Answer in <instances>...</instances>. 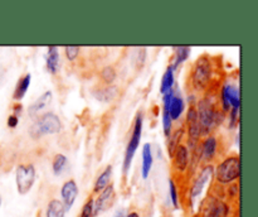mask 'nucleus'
Returning a JSON list of instances; mask_svg holds the SVG:
<instances>
[{
	"instance_id": "1",
	"label": "nucleus",
	"mask_w": 258,
	"mask_h": 217,
	"mask_svg": "<svg viewBox=\"0 0 258 217\" xmlns=\"http://www.w3.org/2000/svg\"><path fill=\"white\" fill-rule=\"evenodd\" d=\"M62 130V123L60 119L54 113H45L40 118L33 123L29 129V135L33 139H39L43 135H49V134H57Z\"/></svg>"
},
{
	"instance_id": "2",
	"label": "nucleus",
	"mask_w": 258,
	"mask_h": 217,
	"mask_svg": "<svg viewBox=\"0 0 258 217\" xmlns=\"http://www.w3.org/2000/svg\"><path fill=\"white\" fill-rule=\"evenodd\" d=\"M239 172H241V161H239V158L238 156H229V158L224 159L217 167V181L222 184H228L238 178Z\"/></svg>"
},
{
	"instance_id": "3",
	"label": "nucleus",
	"mask_w": 258,
	"mask_h": 217,
	"mask_svg": "<svg viewBox=\"0 0 258 217\" xmlns=\"http://www.w3.org/2000/svg\"><path fill=\"white\" fill-rule=\"evenodd\" d=\"M212 70L211 61L207 56H202L198 61H197L194 70L191 72V83H193L196 90H203L208 86L209 81H211Z\"/></svg>"
},
{
	"instance_id": "4",
	"label": "nucleus",
	"mask_w": 258,
	"mask_h": 217,
	"mask_svg": "<svg viewBox=\"0 0 258 217\" xmlns=\"http://www.w3.org/2000/svg\"><path fill=\"white\" fill-rule=\"evenodd\" d=\"M141 134H143V114L139 113L135 118V124H134L133 135L128 140L127 146H126L125 158H123V173H127L130 169L131 161H133L134 155L139 148V144L141 140Z\"/></svg>"
},
{
	"instance_id": "5",
	"label": "nucleus",
	"mask_w": 258,
	"mask_h": 217,
	"mask_svg": "<svg viewBox=\"0 0 258 217\" xmlns=\"http://www.w3.org/2000/svg\"><path fill=\"white\" fill-rule=\"evenodd\" d=\"M35 168L32 163L19 164L15 171V182L20 194H27L35 182Z\"/></svg>"
},
{
	"instance_id": "6",
	"label": "nucleus",
	"mask_w": 258,
	"mask_h": 217,
	"mask_svg": "<svg viewBox=\"0 0 258 217\" xmlns=\"http://www.w3.org/2000/svg\"><path fill=\"white\" fill-rule=\"evenodd\" d=\"M198 121L201 125V134H208L211 131L212 126L214 125V114H216V108H214L213 102L209 98H203L198 102Z\"/></svg>"
},
{
	"instance_id": "7",
	"label": "nucleus",
	"mask_w": 258,
	"mask_h": 217,
	"mask_svg": "<svg viewBox=\"0 0 258 217\" xmlns=\"http://www.w3.org/2000/svg\"><path fill=\"white\" fill-rule=\"evenodd\" d=\"M113 199H115V188L112 184H108L93 203V217L110 208L113 203Z\"/></svg>"
},
{
	"instance_id": "8",
	"label": "nucleus",
	"mask_w": 258,
	"mask_h": 217,
	"mask_svg": "<svg viewBox=\"0 0 258 217\" xmlns=\"http://www.w3.org/2000/svg\"><path fill=\"white\" fill-rule=\"evenodd\" d=\"M212 174H213V167L212 166H207L202 169L201 174H199L198 178L196 179V182H194L193 187H191V189H190V199L193 203H194V201H196V199L201 196L202 191H203L204 187H206V184L209 182Z\"/></svg>"
},
{
	"instance_id": "9",
	"label": "nucleus",
	"mask_w": 258,
	"mask_h": 217,
	"mask_svg": "<svg viewBox=\"0 0 258 217\" xmlns=\"http://www.w3.org/2000/svg\"><path fill=\"white\" fill-rule=\"evenodd\" d=\"M60 194H62V203L64 206L66 211H70L78 196V187L76 181L70 179V181L66 182L62 186V189H60Z\"/></svg>"
},
{
	"instance_id": "10",
	"label": "nucleus",
	"mask_w": 258,
	"mask_h": 217,
	"mask_svg": "<svg viewBox=\"0 0 258 217\" xmlns=\"http://www.w3.org/2000/svg\"><path fill=\"white\" fill-rule=\"evenodd\" d=\"M228 206L224 202L211 197L206 208H204L203 217H226L228 214Z\"/></svg>"
},
{
	"instance_id": "11",
	"label": "nucleus",
	"mask_w": 258,
	"mask_h": 217,
	"mask_svg": "<svg viewBox=\"0 0 258 217\" xmlns=\"http://www.w3.org/2000/svg\"><path fill=\"white\" fill-rule=\"evenodd\" d=\"M174 158V166L178 171L184 172L189 164V151L185 145H178L174 150L173 155Z\"/></svg>"
},
{
	"instance_id": "12",
	"label": "nucleus",
	"mask_w": 258,
	"mask_h": 217,
	"mask_svg": "<svg viewBox=\"0 0 258 217\" xmlns=\"http://www.w3.org/2000/svg\"><path fill=\"white\" fill-rule=\"evenodd\" d=\"M117 92L118 88L116 86H107V87L98 88V90L93 91V96L101 102H110L117 96Z\"/></svg>"
},
{
	"instance_id": "13",
	"label": "nucleus",
	"mask_w": 258,
	"mask_h": 217,
	"mask_svg": "<svg viewBox=\"0 0 258 217\" xmlns=\"http://www.w3.org/2000/svg\"><path fill=\"white\" fill-rule=\"evenodd\" d=\"M50 100H52V92H50V91H47V92H44L42 96H39V97L29 106V108H28L29 115L34 116L35 114L39 113V111L43 110L45 106L49 105Z\"/></svg>"
},
{
	"instance_id": "14",
	"label": "nucleus",
	"mask_w": 258,
	"mask_h": 217,
	"mask_svg": "<svg viewBox=\"0 0 258 217\" xmlns=\"http://www.w3.org/2000/svg\"><path fill=\"white\" fill-rule=\"evenodd\" d=\"M184 107L185 106H184V100L181 98V96L174 93L170 106H169V115H170L171 120H178L181 116V114H183Z\"/></svg>"
},
{
	"instance_id": "15",
	"label": "nucleus",
	"mask_w": 258,
	"mask_h": 217,
	"mask_svg": "<svg viewBox=\"0 0 258 217\" xmlns=\"http://www.w3.org/2000/svg\"><path fill=\"white\" fill-rule=\"evenodd\" d=\"M153 167V154H151V145L150 143H146L143 146V168H141V173H143V178L146 179L149 177V173Z\"/></svg>"
},
{
	"instance_id": "16",
	"label": "nucleus",
	"mask_w": 258,
	"mask_h": 217,
	"mask_svg": "<svg viewBox=\"0 0 258 217\" xmlns=\"http://www.w3.org/2000/svg\"><path fill=\"white\" fill-rule=\"evenodd\" d=\"M58 66H59V53L55 45L48 47V57H47V70L50 73H57Z\"/></svg>"
},
{
	"instance_id": "17",
	"label": "nucleus",
	"mask_w": 258,
	"mask_h": 217,
	"mask_svg": "<svg viewBox=\"0 0 258 217\" xmlns=\"http://www.w3.org/2000/svg\"><path fill=\"white\" fill-rule=\"evenodd\" d=\"M217 150V139L214 136H209L204 140L203 145H202V156H203L204 160H211L214 155H216Z\"/></svg>"
},
{
	"instance_id": "18",
	"label": "nucleus",
	"mask_w": 258,
	"mask_h": 217,
	"mask_svg": "<svg viewBox=\"0 0 258 217\" xmlns=\"http://www.w3.org/2000/svg\"><path fill=\"white\" fill-rule=\"evenodd\" d=\"M30 80H32V76H30L29 73H27L24 77H22L19 81H18L17 86H15L14 95H13V98H14V100L19 101L24 97L25 93H27V91H28V88H29Z\"/></svg>"
},
{
	"instance_id": "19",
	"label": "nucleus",
	"mask_w": 258,
	"mask_h": 217,
	"mask_svg": "<svg viewBox=\"0 0 258 217\" xmlns=\"http://www.w3.org/2000/svg\"><path fill=\"white\" fill-rule=\"evenodd\" d=\"M111 176H112V167L107 166L105 168V171L100 174V177L97 178V181H96L93 192H95V193H98V192L103 191V189L108 186V183H110Z\"/></svg>"
},
{
	"instance_id": "20",
	"label": "nucleus",
	"mask_w": 258,
	"mask_h": 217,
	"mask_svg": "<svg viewBox=\"0 0 258 217\" xmlns=\"http://www.w3.org/2000/svg\"><path fill=\"white\" fill-rule=\"evenodd\" d=\"M66 214V208L63 206V203L58 199H52V201L48 203L47 207V213L45 217H64Z\"/></svg>"
},
{
	"instance_id": "21",
	"label": "nucleus",
	"mask_w": 258,
	"mask_h": 217,
	"mask_svg": "<svg viewBox=\"0 0 258 217\" xmlns=\"http://www.w3.org/2000/svg\"><path fill=\"white\" fill-rule=\"evenodd\" d=\"M226 88V92H227V97H228L229 101V106H232L233 108H238L239 110V106H241V100H239V90L236 87V86H232L226 83L223 86Z\"/></svg>"
},
{
	"instance_id": "22",
	"label": "nucleus",
	"mask_w": 258,
	"mask_h": 217,
	"mask_svg": "<svg viewBox=\"0 0 258 217\" xmlns=\"http://www.w3.org/2000/svg\"><path fill=\"white\" fill-rule=\"evenodd\" d=\"M175 80H174V70L171 66H169L168 70L164 73L163 78H161V86H160V92L165 95L168 91L173 90V86Z\"/></svg>"
},
{
	"instance_id": "23",
	"label": "nucleus",
	"mask_w": 258,
	"mask_h": 217,
	"mask_svg": "<svg viewBox=\"0 0 258 217\" xmlns=\"http://www.w3.org/2000/svg\"><path fill=\"white\" fill-rule=\"evenodd\" d=\"M174 49H175V60H174V63L171 65V67H173V70L175 71L179 65H181L184 61L188 60L189 55H190V47L180 45V47H175Z\"/></svg>"
},
{
	"instance_id": "24",
	"label": "nucleus",
	"mask_w": 258,
	"mask_h": 217,
	"mask_svg": "<svg viewBox=\"0 0 258 217\" xmlns=\"http://www.w3.org/2000/svg\"><path fill=\"white\" fill-rule=\"evenodd\" d=\"M101 80L103 81L107 85H111L113 81L116 80V71L115 68L111 67V66H106V67L102 68V71L100 72Z\"/></svg>"
},
{
	"instance_id": "25",
	"label": "nucleus",
	"mask_w": 258,
	"mask_h": 217,
	"mask_svg": "<svg viewBox=\"0 0 258 217\" xmlns=\"http://www.w3.org/2000/svg\"><path fill=\"white\" fill-rule=\"evenodd\" d=\"M66 164H67V158H66L63 154H57L53 159V172H54L55 176L62 173V171L64 169Z\"/></svg>"
},
{
	"instance_id": "26",
	"label": "nucleus",
	"mask_w": 258,
	"mask_h": 217,
	"mask_svg": "<svg viewBox=\"0 0 258 217\" xmlns=\"http://www.w3.org/2000/svg\"><path fill=\"white\" fill-rule=\"evenodd\" d=\"M181 135H183V129L176 130L173 135H170V139H169L168 141V148H169V153H170V155H173L174 150H175L176 146H178V141L179 139L181 138Z\"/></svg>"
},
{
	"instance_id": "27",
	"label": "nucleus",
	"mask_w": 258,
	"mask_h": 217,
	"mask_svg": "<svg viewBox=\"0 0 258 217\" xmlns=\"http://www.w3.org/2000/svg\"><path fill=\"white\" fill-rule=\"evenodd\" d=\"M93 203H95V201L92 198L88 199V202H86L85 206L82 207L80 217H93Z\"/></svg>"
},
{
	"instance_id": "28",
	"label": "nucleus",
	"mask_w": 258,
	"mask_h": 217,
	"mask_svg": "<svg viewBox=\"0 0 258 217\" xmlns=\"http://www.w3.org/2000/svg\"><path fill=\"white\" fill-rule=\"evenodd\" d=\"M163 129H164V134L166 136H170V130H171V119L169 113L166 111H163Z\"/></svg>"
},
{
	"instance_id": "29",
	"label": "nucleus",
	"mask_w": 258,
	"mask_h": 217,
	"mask_svg": "<svg viewBox=\"0 0 258 217\" xmlns=\"http://www.w3.org/2000/svg\"><path fill=\"white\" fill-rule=\"evenodd\" d=\"M64 50L68 61H75L77 58L78 53H80V47H77V45H67Z\"/></svg>"
},
{
	"instance_id": "30",
	"label": "nucleus",
	"mask_w": 258,
	"mask_h": 217,
	"mask_svg": "<svg viewBox=\"0 0 258 217\" xmlns=\"http://www.w3.org/2000/svg\"><path fill=\"white\" fill-rule=\"evenodd\" d=\"M169 188H170V197L171 202H173V206L175 208H178V191H176L175 183H174L173 179H170V182H169Z\"/></svg>"
},
{
	"instance_id": "31",
	"label": "nucleus",
	"mask_w": 258,
	"mask_h": 217,
	"mask_svg": "<svg viewBox=\"0 0 258 217\" xmlns=\"http://www.w3.org/2000/svg\"><path fill=\"white\" fill-rule=\"evenodd\" d=\"M237 121H238V108H232V111L229 113V128H234L237 125Z\"/></svg>"
},
{
	"instance_id": "32",
	"label": "nucleus",
	"mask_w": 258,
	"mask_h": 217,
	"mask_svg": "<svg viewBox=\"0 0 258 217\" xmlns=\"http://www.w3.org/2000/svg\"><path fill=\"white\" fill-rule=\"evenodd\" d=\"M17 125H18V116L10 115L9 118H8V126H9V128H17Z\"/></svg>"
},
{
	"instance_id": "33",
	"label": "nucleus",
	"mask_w": 258,
	"mask_h": 217,
	"mask_svg": "<svg viewBox=\"0 0 258 217\" xmlns=\"http://www.w3.org/2000/svg\"><path fill=\"white\" fill-rule=\"evenodd\" d=\"M237 189H238V187H237V184H234V186L231 188V194H232V196H236V194L238 193V192H237Z\"/></svg>"
},
{
	"instance_id": "34",
	"label": "nucleus",
	"mask_w": 258,
	"mask_h": 217,
	"mask_svg": "<svg viewBox=\"0 0 258 217\" xmlns=\"http://www.w3.org/2000/svg\"><path fill=\"white\" fill-rule=\"evenodd\" d=\"M126 217H140V216H139L138 212H131V213H128Z\"/></svg>"
},
{
	"instance_id": "35",
	"label": "nucleus",
	"mask_w": 258,
	"mask_h": 217,
	"mask_svg": "<svg viewBox=\"0 0 258 217\" xmlns=\"http://www.w3.org/2000/svg\"><path fill=\"white\" fill-rule=\"evenodd\" d=\"M116 217H123V216H122V214H118V216H116Z\"/></svg>"
},
{
	"instance_id": "36",
	"label": "nucleus",
	"mask_w": 258,
	"mask_h": 217,
	"mask_svg": "<svg viewBox=\"0 0 258 217\" xmlns=\"http://www.w3.org/2000/svg\"><path fill=\"white\" fill-rule=\"evenodd\" d=\"M0 206H2V198H0Z\"/></svg>"
}]
</instances>
